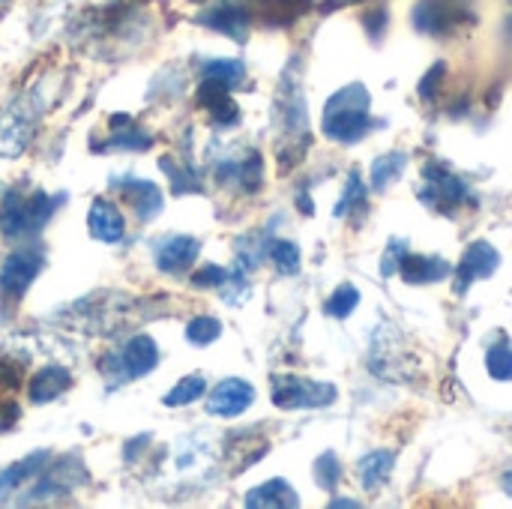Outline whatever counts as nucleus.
<instances>
[{
	"instance_id": "f257e3e1",
	"label": "nucleus",
	"mask_w": 512,
	"mask_h": 509,
	"mask_svg": "<svg viewBox=\"0 0 512 509\" xmlns=\"http://www.w3.org/2000/svg\"><path fill=\"white\" fill-rule=\"evenodd\" d=\"M369 93L363 84H351L342 87L336 96H330L327 108H324V135L342 144H354L360 141L369 126H372V114H369Z\"/></svg>"
},
{
	"instance_id": "f03ea898",
	"label": "nucleus",
	"mask_w": 512,
	"mask_h": 509,
	"mask_svg": "<svg viewBox=\"0 0 512 509\" xmlns=\"http://www.w3.org/2000/svg\"><path fill=\"white\" fill-rule=\"evenodd\" d=\"M60 201L63 198H51L45 192L24 195V192L9 189L3 195V201H0V231H3V237L18 240V237H27V234H39L42 225L51 219L54 204H60Z\"/></svg>"
},
{
	"instance_id": "7ed1b4c3",
	"label": "nucleus",
	"mask_w": 512,
	"mask_h": 509,
	"mask_svg": "<svg viewBox=\"0 0 512 509\" xmlns=\"http://www.w3.org/2000/svg\"><path fill=\"white\" fill-rule=\"evenodd\" d=\"M336 387L297 378V375H276L273 378V405L282 411H300V408H324L333 405Z\"/></svg>"
},
{
	"instance_id": "20e7f679",
	"label": "nucleus",
	"mask_w": 512,
	"mask_h": 509,
	"mask_svg": "<svg viewBox=\"0 0 512 509\" xmlns=\"http://www.w3.org/2000/svg\"><path fill=\"white\" fill-rule=\"evenodd\" d=\"M42 267H45V258H42L39 249H18V252H12L3 261V267H0V297L9 306H15L27 294V288L33 285V279L39 276Z\"/></svg>"
},
{
	"instance_id": "39448f33",
	"label": "nucleus",
	"mask_w": 512,
	"mask_h": 509,
	"mask_svg": "<svg viewBox=\"0 0 512 509\" xmlns=\"http://www.w3.org/2000/svg\"><path fill=\"white\" fill-rule=\"evenodd\" d=\"M420 198L432 204L435 210H453L456 204H465L468 186L453 177L444 165H429L426 168V186L420 189Z\"/></svg>"
},
{
	"instance_id": "423d86ee",
	"label": "nucleus",
	"mask_w": 512,
	"mask_h": 509,
	"mask_svg": "<svg viewBox=\"0 0 512 509\" xmlns=\"http://www.w3.org/2000/svg\"><path fill=\"white\" fill-rule=\"evenodd\" d=\"M255 402V387L249 381H240V378H228L222 384H216V390L210 393L207 399V411L213 417H222V420H231V417H240L252 408Z\"/></svg>"
},
{
	"instance_id": "0eeeda50",
	"label": "nucleus",
	"mask_w": 512,
	"mask_h": 509,
	"mask_svg": "<svg viewBox=\"0 0 512 509\" xmlns=\"http://www.w3.org/2000/svg\"><path fill=\"white\" fill-rule=\"evenodd\" d=\"M114 189L120 192V198H123L144 222H150V219H156V216L162 213V192H159L156 183H150V180H135V177H120V180L114 183Z\"/></svg>"
},
{
	"instance_id": "6e6552de",
	"label": "nucleus",
	"mask_w": 512,
	"mask_h": 509,
	"mask_svg": "<svg viewBox=\"0 0 512 509\" xmlns=\"http://www.w3.org/2000/svg\"><path fill=\"white\" fill-rule=\"evenodd\" d=\"M198 252H201V246L195 237H183V234L168 237L156 249V267L168 276H183L198 261Z\"/></svg>"
},
{
	"instance_id": "1a4fd4ad",
	"label": "nucleus",
	"mask_w": 512,
	"mask_h": 509,
	"mask_svg": "<svg viewBox=\"0 0 512 509\" xmlns=\"http://www.w3.org/2000/svg\"><path fill=\"white\" fill-rule=\"evenodd\" d=\"M498 264H501V258H498V249H495L492 243H486V240L471 243V246L465 249V258H462L459 273H456V279H459V291H465V288H468V285H474L477 279L492 276V273L498 270Z\"/></svg>"
},
{
	"instance_id": "9d476101",
	"label": "nucleus",
	"mask_w": 512,
	"mask_h": 509,
	"mask_svg": "<svg viewBox=\"0 0 512 509\" xmlns=\"http://www.w3.org/2000/svg\"><path fill=\"white\" fill-rule=\"evenodd\" d=\"M87 225H90V234L102 243H120L123 234H126V219L123 213L117 210V204L105 201V198H96L90 204V213H87Z\"/></svg>"
},
{
	"instance_id": "9b49d317",
	"label": "nucleus",
	"mask_w": 512,
	"mask_h": 509,
	"mask_svg": "<svg viewBox=\"0 0 512 509\" xmlns=\"http://www.w3.org/2000/svg\"><path fill=\"white\" fill-rule=\"evenodd\" d=\"M120 363L126 369L129 378H141V375H150L159 363V348L150 336H135L126 342L123 354H120Z\"/></svg>"
},
{
	"instance_id": "f8f14e48",
	"label": "nucleus",
	"mask_w": 512,
	"mask_h": 509,
	"mask_svg": "<svg viewBox=\"0 0 512 509\" xmlns=\"http://www.w3.org/2000/svg\"><path fill=\"white\" fill-rule=\"evenodd\" d=\"M72 387V375L60 366H48L42 372H36L27 384V396L30 402L36 405H45V402H54L57 396H63L66 390Z\"/></svg>"
},
{
	"instance_id": "ddd939ff",
	"label": "nucleus",
	"mask_w": 512,
	"mask_h": 509,
	"mask_svg": "<svg viewBox=\"0 0 512 509\" xmlns=\"http://www.w3.org/2000/svg\"><path fill=\"white\" fill-rule=\"evenodd\" d=\"M201 24L219 30V33H228L231 39H246L249 33V12L243 6H234V3H222L204 15H198Z\"/></svg>"
},
{
	"instance_id": "4468645a",
	"label": "nucleus",
	"mask_w": 512,
	"mask_h": 509,
	"mask_svg": "<svg viewBox=\"0 0 512 509\" xmlns=\"http://www.w3.org/2000/svg\"><path fill=\"white\" fill-rule=\"evenodd\" d=\"M399 273L408 282H438L450 273V264L444 258H432V255H402L399 261Z\"/></svg>"
},
{
	"instance_id": "2eb2a0df",
	"label": "nucleus",
	"mask_w": 512,
	"mask_h": 509,
	"mask_svg": "<svg viewBox=\"0 0 512 509\" xmlns=\"http://www.w3.org/2000/svg\"><path fill=\"white\" fill-rule=\"evenodd\" d=\"M219 180L222 183H237L243 189H258L261 186V156L249 153V159H231L219 165Z\"/></svg>"
},
{
	"instance_id": "dca6fc26",
	"label": "nucleus",
	"mask_w": 512,
	"mask_h": 509,
	"mask_svg": "<svg viewBox=\"0 0 512 509\" xmlns=\"http://www.w3.org/2000/svg\"><path fill=\"white\" fill-rule=\"evenodd\" d=\"M393 465H396V456H393L390 450H375V453H369V456L360 462V483H363V489H366V492H378V489L390 480Z\"/></svg>"
},
{
	"instance_id": "f3484780",
	"label": "nucleus",
	"mask_w": 512,
	"mask_h": 509,
	"mask_svg": "<svg viewBox=\"0 0 512 509\" xmlns=\"http://www.w3.org/2000/svg\"><path fill=\"white\" fill-rule=\"evenodd\" d=\"M300 498L285 480H270L246 495V507H297Z\"/></svg>"
},
{
	"instance_id": "a211bd4d",
	"label": "nucleus",
	"mask_w": 512,
	"mask_h": 509,
	"mask_svg": "<svg viewBox=\"0 0 512 509\" xmlns=\"http://www.w3.org/2000/svg\"><path fill=\"white\" fill-rule=\"evenodd\" d=\"M45 465H48V453H33V456H27V459L15 462L12 468H6V471L0 474V498H3V495H9V492H15L24 480H30V477H36V474H42V471H45Z\"/></svg>"
},
{
	"instance_id": "6ab92c4d",
	"label": "nucleus",
	"mask_w": 512,
	"mask_h": 509,
	"mask_svg": "<svg viewBox=\"0 0 512 509\" xmlns=\"http://www.w3.org/2000/svg\"><path fill=\"white\" fill-rule=\"evenodd\" d=\"M111 123H120L123 126V132H114L111 135V147H120V150H147L153 144V138L147 132L135 129L132 126V117H126V114H114Z\"/></svg>"
},
{
	"instance_id": "aec40b11",
	"label": "nucleus",
	"mask_w": 512,
	"mask_h": 509,
	"mask_svg": "<svg viewBox=\"0 0 512 509\" xmlns=\"http://www.w3.org/2000/svg\"><path fill=\"white\" fill-rule=\"evenodd\" d=\"M405 165H408L405 153H387V156L375 159V165H372V189H378V192L387 189L405 171Z\"/></svg>"
},
{
	"instance_id": "412c9836",
	"label": "nucleus",
	"mask_w": 512,
	"mask_h": 509,
	"mask_svg": "<svg viewBox=\"0 0 512 509\" xmlns=\"http://www.w3.org/2000/svg\"><path fill=\"white\" fill-rule=\"evenodd\" d=\"M204 390H207V381H204L201 375H189V378H183L174 390L165 393V405H168V408L192 405V402H198V399L204 396Z\"/></svg>"
},
{
	"instance_id": "4be33fe9",
	"label": "nucleus",
	"mask_w": 512,
	"mask_h": 509,
	"mask_svg": "<svg viewBox=\"0 0 512 509\" xmlns=\"http://www.w3.org/2000/svg\"><path fill=\"white\" fill-rule=\"evenodd\" d=\"M219 336H222V324H219L216 318H210V315H198V318H192V321L186 324V339H189L192 345H198V348L213 345Z\"/></svg>"
},
{
	"instance_id": "5701e85b",
	"label": "nucleus",
	"mask_w": 512,
	"mask_h": 509,
	"mask_svg": "<svg viewBox=\"0 0 512 509\" xmlns=\"http://www.w3.org/2000/svg\"><path fill=\"white\" fill-rule=\"evenodd\" d=\"M357 303H360V291L354 288V285H339L333 294H330V300L324 303V312L327 315H333V318H348L354 309H357Z\"/></svg>"
},
{
	"instance_id": "b1692460",
	"label": "nucleus",
	"mask_w": 512,
	"mask_h": 509,
	"mask_svg": "<svg viewBox=\"0 0 512 509\" xmlns=\"http://www.w3.org/2000/svg\"><path fill=\"white\" fill-rule=\"evenodd\" d=\"M162 171L171 177V189L177 192V195H183V192H198L201 186H198V174L192 171V168H183L177 159H171V156H165L162 159Z\"/></svg>"
},
{
	"instance_id": "393cba45",
	"label": "nucleus",
	"mask_w": 512,
	"mask_h": 509,
	"mask_svg": "<svg viewBox=\"0 0 512 509\" xmlns=\"http://www.w3.org/2000/svg\"><path fill=\"white\" fill-rule=\"evenodd\" d=\"M246 69L240 60H210L204 66V78H213V81H222L225 87H237L243 81Z\"/></svg>"
},
{
	"instance_id": "a878e982",
	"label": "nucleus",
	"mask_w": 512,
	"mask_h": 509,
	"mask_svg": "<svg viewBox=\"0 0 512 509\" xmlns=\"http://www.w3.org/2000/svg\"><path fill=\"white\" fill-rule=\"evenodd\" d=\"M486 369L495 381H512V348L507 342L489 348L486 354Z\"/></svg>"
},
{
	"instance_id": "bb28decb",
	"label": "nucleus",
	"mask_w": 512,
	"mask_h": 509,
	"mask_svg": "<svg viewBox=\"0 0 512 509\" xmlns=\"http://www.w3.org/2000/svg\"><path fill=\"white\" fill-rule=\"evenodd\" d=\"M270 258H273V264H276V270L282 276H294L300 270V249L294 243H288V240L273 243L270 246Z\"/></svg>"
},
{
	"instance_id": "cd10ccee",
	"label": "nucleus",
	"mask_w": 512,
	"mask_h": 509,
	"mask_svg": "<svg viewBox=\"0 0 512 509\" xmlns=\"http://www.w3.org/2000/svg\"><path fill=\"white\" fill-rule=\"evenodd\" d=\"M315 468H318V471H315L318 486H321V489H327V492H333V489H336V483H339V477H342L336 456H333V453H324V456L318 459V465H315Z\"/></svg>"
},
{
	"instance_id": "c85d7f7f",
	"label": "nucleus",
	"mask_w": 512,
	"mask_h": 509,
	"mask_svg": "<svg viewBox=\"0 0 512 509\" xmlns=\"http://www.w3.org/2000/svg\"><path fill=\"white\" fill-rule=\"evenodd\" d=\"M363 198H366V189H363V183H360L357 171H351V177H348V189H345V195H342V201H339V207H336V216L351 213V210H354V204H363Z\"/></svg>"
},
{
	"instance_id": "c756f323",
	"label": "nucleus",
	"mask_w": 512,
	"mask_h": 509,
	"mask_svg": "<svg viewBox=\"0 0 512 509\" xmlns=\"http://www.w3.org/2000/svg\"><path fill=\"white\" fill-rule=\"evenodd\" d=\"M225 282H228V273L216 264H207L198 273H192V285H198V288H219Z\"/></svg>"
},
{
	"instance_id": "7c9ffc66",
	"label": "nucleus",
	"mask_w": 512,
	"mask_h": 509,
	"mask_svg": "<svg viewBox=\"0 0 512 509\" xmlns=\"http://www.w3.org/2000/svg\"><path fill=\"white\" fill-rule=\"evenodd\" d=\"M441 75H444V63L432 66V72L420 81V96H423V99H432V96H435V90H438L435 84H438V78H441Z\"/></svg>"
},
{
	"instance_id": "2f4dec72",
	"label": "nucleus",
	"mask_w": 512,
	"mask_h": 509,
	"mask_svg": "<svg viewBox=\"0 0 512 509\" xmlns=\"http://www.w3.org/2000/svg\"><path fill=\"white\" fill-rule=\"evenodd\" d=\"M333 507H357V501H333Z\"/></svg>"
}]
</instances>
